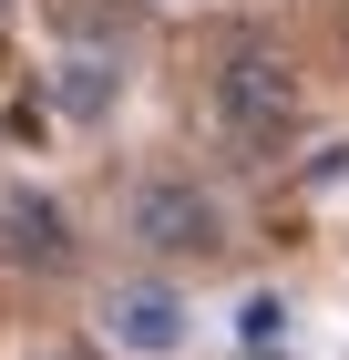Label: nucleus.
<instances>
[{
	"label": "nucleus",
	"instance_id": "obj_7",
	"mask_svg": "<svg viewBox=\"0 0 349 360\" xmlns=\"http://www.w3.org/2000/svg\"><path fill=\"white\" fill-rule=\"evenodd\" d=\"M41 360H72V350H41Z\"/></svg>",
	"mask_w": 349,
	"mask_h": 360
},
{
	"label": "nucleus",
	"instance_id": "obj_8",
	"mask_svg": "<svg viewBox=\"0 0 349 360\" xmlns=\"http://www.w3.org/2000/svg\"><path fill=\"white\" fill-rule=\"evenodd\" d=\"M0 21H11V0H0Z\"/></svg>",
	"mask_w": 349,
	"mask_h": 360
},
{
	"label": "nucleus",
	"instance_id": "obj_2",
	"mask_svg": "<svg viewBox=\"0 0 349 360\" xmlns=\"http://www.w3.org/2000/svg\"><path fill=\"white\" fill-rule=\"evenodd\" d=\"M134 237H144V248H164V257H216V248H226V217H216L206 186L164 175V186L134 195Z\"/></svg>",
	"mask_w": 349,
	"mask_h": 360
},
{
	"label": "nucleus",
	"instance_id": "obj_1",
	"mask_svg": "<svg viewBox=\"0 0 349 360\" xmlns=\"http://www.w3.org/2000/svg\"><path fill=\"white\" fill-rule=\"evenodd\" d=\"M216 113H226L246 144H277V134H288V113H298V72H288V52L237 41V52L216 62Z\"/></svg>",
	"mask_w": 349,
	"mask_h": 360
},
{
	"label": "nucleus",
	"instance_id": "obj_4",
	"mask_svg": "<svg viewBox=\"0 0 349 360\" xmlns=\"http://www.w3.org/2000/svg\"><path fill=\"white\" fill-rule=\"evenodd\" d=\"M103 330H113V350L164 360V350H185V299H175V288H113V299H103Z\"/></svg>",
	"mask_w": 349,
	"mask_h": 360
},
{
	"label": "nucleus",
	"instance_id": "obj_3",
	"mask_svg": "<svg viewBox=\"0 0 349 360\" xmlns=\"http://www.w3.org/2000/svg\"><path fill=\"white\" fill-rule=\"evenodd\" d=\"M0 257L31 268V278L72 268V217H62L52 195H31V186H0Z\"/></svg>",
	"mask_w": 349,
	"mask_h": 360
},
{
	"label": "nucleus",
	"instance_id": "obj_5",
	"mask_svg": "<svg viewBox=\"0 0 349 360\" xmlns=\"http://www.w3.org/2000/svg\"><path fill=\"white\" fill-rule=\"evenodd\" d=\"M62 113H103L113 103V62H93V52H72V62H62Z\"/></svg>",
	"mask_w": 349,
	"mask_h": 360
},
{
	"label": "nucleus",
	"instance_id": "obj_6",
	"mask_svg": "<svg viewBox=\"0 0 349 360\" xmlns=\"http://www.w3.org/2000/svg\"><path fill=\"white\" fill-rule=\"evenodd\" d=\"M277 330H288V309H277V288H257V299L237 309V340H246V350H268Z\"/></svg>",
	"mask_w": 349,
	"mask_h": 360
}]
</instances>
